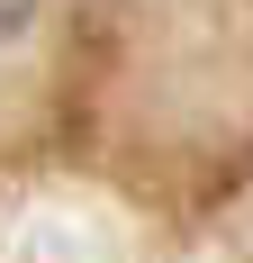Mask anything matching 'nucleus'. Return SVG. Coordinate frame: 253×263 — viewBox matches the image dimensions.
<instances>
[{
	"instance_id": "obj_1",
	"label": "nucleus",
	"mask_w": 253,
	"mask_h": 263,
	"mask_svg": "<svg viewBox=\"0 0 253 263\" xmlns=\"http://www.w3.org/2000/svg\"><path fill=\"white\" fill-rule=\"evenodd\" d=\"M27 18H36V0H0V36H18Z\"/></svg>"
}]
</instances>
